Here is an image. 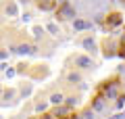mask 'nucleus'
I'll return each instance as SVG.
<instances>
[{
  "label": "nucleus",
  "instance_id": "4",
  "mask_svg": "<svg viewBox=\"0 0 125 119\" xmlns=\"http://www.w3.org/2000/svg\"><path fill=\"white\" fill-rule=\"evenodd\" d=\"M75 27H77V29H85V27H90V25L85 21H75Z\"/></svg>",
  "mask_w": 125,
  "mask_h": 119
},
{
  "label": "nucleus",
  "instance_id": "3",
  "mask_svg": "<svg viewBox=\"0 0 125 119\" xmlns=\"http://www.w3.org/2000/svg\"><path fill=\"white\" fill-rule=\"evenodd\" d=\"M108 23H111V25H117V23H121V17H119V15H111Z\"/></svg>",
  "mask_w": 125,
  "mask_h": 119
},
{
  "label": "nucleus",
  "instance_id": "6",
  "mask_svg": "<svg viewBox=\"0 0 125 119\" xmlns=\"http://www.w3.org/2000/svg\"><path fill=\"white\" fill-rule=\"evenodd\" d=\"M61 100H62V98H61V94H56V96H52V102H56V105H58Z\"/></svg>",
  "mask_w": 125,
  "mask_h": 119
},
{
  "label": "nucleus",
  "instance_id": "5",
  "mask_svg": "<svg viewBox=\"0 0 125 119\" xmlns=\"http://www.w3.org/2000/svg\"><path fill=\"white\" fill-rule=\"evenodd\" d=\"M77 63H79L81 67H88V65H90V61H88V59H83V57H81V59H79V61H77Z\"/></svg>",
  "mask_w": 125,
  "mask_h": 119
},
{
  "label": "nucleus",
  "instance_id": "1",
  "mask_svg": "<svg viewBox=\"0 0 125 119\" xmlns=\"http://www.w3.org/2000/svg\"><path fill=\"white\" fill-rule=\"evenodd\" d=\"M61 15H62V17H71V15H73L71 6H69V4H62V9H61Z\"/></svg>",
  "mask_w": 125,
  "mask_h": 119
},
{
  "label": "nucleus",
  "instance_id": "8",
  "mask_svg": "<svg viewBox=\"0 0 125 119\" xmlns=\"http://www.w3.org/2000/svg\"><path fill=\"white\" fill-rule=\"evenodd\" d=\"M121 50H123V52H125V38H123V44H121Z\"/></svg>",
  "mask_w": 125,
  "mask_h": 119
},
{
  "label": "nucleus",
  "instance_id": "7",
  "mask_svg": "<svg viewBox=\"0 0 125 119\" xmlns=\"http://www.w3.org/2000/svg\"><path fill=\"white\" fill-rule=\"evenodd\" d=\"M36 119H54V115H42V117H36Z\"/></svg>",
  "mask_w": 125,
  "mask_h": 119
},
{
  "label": "nucleus",
  "instance_id": "2",
  "mask_svg": "<svg viewBox=\"0 0 125 119\" xmlns=\"http://www.w3.org/2000/svg\"><path fill=\"white\" fill-rule=\"evenodd\" d=\"M52 4H54V0H40L42 9H52Z\"/></svg>",
  "mask_w": 125,
  "mask_h": 119
}]
</instances>
